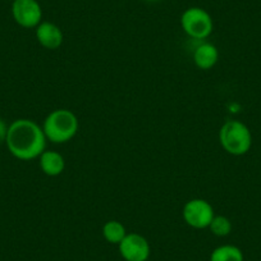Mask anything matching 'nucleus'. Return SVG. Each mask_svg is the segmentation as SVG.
Listing matches in <instances>:
<instances>
[{
	"instance_id": "1",
	"label": "nucleus",
	"mask_w": 261,
	"mask_h": 261,
	"mask_svg": "<svg viewBox=\"0 0 261 261\" xmlns=\"http://www.w3.org/2000/svg\"><path fill=\"white\" fill-rule=\"evenodd\" d=\"M46 136L42 127L31 119H17L9 124L6 145L19 160H32L46 150Z\"/></svg>"
},
{
	"instance_id": "2",
	"label": "nucleus",
	"mask_w": 261,
	"mask_h": 261,
	"mask_svg": "<svg viewBox=\"0 0 261 261\" xmlns=\"http://www.w3.org/2000/svg\"><path fill=\"white\" fill-rule=\"evenodd\" d=\"M79 118L68 109L53 110L45 118L42 124L46 140L53 144H65L71 141L79 132Z\"/></svg>"
},
{
	"instance_id": "3",
	"label": "nucleus",
	"mask_w": 261,
	"mask_h": 261,
	"mask_svg": "<svg viewBox=\"0 0 261 261\" xmlns=\"http://www.w3.org/2000/svg\"><path fill=\"white\" fill-rule=\"evenodd\" d=\"M219 142L223 149L233 156H242L252 146V135L247 125L240 120H227L220 127Z\"/></svg>"
},
{
	"instance_id": "4",
	"label": "nucleus",
	"mask_w": 261,
	"mask_h": 261,
	"mask_svg": "<svg viewBox=\"0 0 261 261\" xmlns=\"http://www.w3.org/2000/svg\"><path fill=\"white\" fill-rule=\"evenodd\" d=\"M180 26L191 39L201 41L213 34L214 22L209 12L200 7H191L180 16Z\"/></svg>"
},
{
	"instance_id": "5",
	"label": "nucleus",
	"mask_w": 261,
	"mask_h": 261,
	"mask_svg": "<svg viewBox=\"0 0 261 261\" xmlns=\"http://www.w3.org/2000/svg\"><path fill=\"white\" fill-rule=\"evenodd\" d=\"M182 217L190 227L195 229L209 228L213 218L215 217L212 204L204 199H192L183 206Z\"/></svg>"
},
{
	"instance_id": "6",
	"label": "nucleus",
	"mask_w": 261,
	"mask_h": 261,
	"mask_svg": "<svg viewBox=\"0 0 261 261\" xmlns=\"http://www.w3.org/2000/svg\"><path fill=\"white\" fill-rule=\"evenodd\" d=\"M12 16L23 29H36L42 22V8L37 0H13Z\"/></svg>"
},
{
	"instance_id": "7",
	"label": "nucleus",
	"mask_w": 261,
	"mask_h": 261,
	"mask_svg": "<svg viewBox=\"0 0 261 261\" xmlns=\"http://www.w3.org/2000/svg\"><path fill=\"white\" fill-rule=\"evenodd\" d=\"M118 246L120 256L125 261H147L151 253L149 241L139 233H127Z\"/></svg>"
},
{
	"instance_id": "8",
	"label": "nucleus",
	"mask_w": 261,
	"mask_h": 261,
	"mask_svg": "<svg viewBox=\"0 0 261 261\" xmlns=\"http://www.w3.org/2000/svg\"><path fill=\"white\" fill-rule=\"evenodd\" d=\"M36 39L42 47L47 50H57L62 46L63 32L58 24L53 22L44 21L36 27Z\"/></svg>"
},
{
	"instance_id": "9",
	"label": "nucleus",
	"mask_w": 261,
	"mask_h": 261,
	"mask_svg": "<svg viewBox=\"0 0 261 261\" xmlns=\"http://www.w3.org/2000/svg\"><path fill=\"white\" fill-rule=\"evenodd\" d=\"M219 60V50L210 42H201L193 51V63L202 71L212 69Z\"/></svg>"
},
{
	"instance_id": "10",
	"label": "nucleus",
	"mask_w": 261,
	"mask_h": 261,
	"mask_svg": "<svg viewBox=\"0 0 261 261\" xmlns=\"http://www.w3.org/2000/svg\"><path fill=\"white\" fill-rule=\"evenodd\" d=\"M39 163L44 174L49 175V177H57L64 172V158L54 150H45L39 156Z\"/></svg>"
},
{
	"instance_id": "11",
	"label": "nucleus",
	"mask_w": 261,
	"mask_h": 261,
	"mask_svg": "<svg viewBox=\"0 0 261 261\" xmlns=\"http://www.w3.org/2000/svg\"><path fill=\"white\" fill-rule=\"evenodd\" d=\"M243 252L234 245H223L215 248L210 255V261H243Z\"/></svg>"
},
{
	"instance_id": "12",
	"label": "nucleus",
	"mask_w": 261,
	"mask_h": 261,
	"mask_svg": "<svg viewBox=\"0 0 261 261\" xmlns=\"http://www.w3.org/2000/svg\"><path fill=\"white\" fill-rule=\"evenodd\" d=\"M102 236L105 241L113 245H119L123 241V238L127 236L124 225L118 220H109L102 227Z\"/></svg>"
},
{
	"instance_id": "13",
	"label": "nucleus",
	"mask_w": 261,
	"mask_h": 261,
	"mask_svg": "<svg viewBox=\"0 0 261 261\" xmlns=\"http://www.w3.org/2000/svg\"><path fill=\"white\" fill-rule=\"evenodd\" d=\"M209 229L217 237H227L232 232V222L224 215H215L210 223Z\"/></svg>"
},
{
	"instance_id": "14",
	"label": "nucleus",
	"mask_w": 261,
	"mask_h": 261,
	"mask_svg": "<svg viewBox=\"0 0 261 261\" xmlns=\"http://www.w3.org/2000/svg\"><path fill=\"white\" fill-rule=\"evenodd\" d=\"M8 128L9 125L3 119H0V144L6 142L7 135H8Z\"/></svg>"
},
{
	"instance_id": "15",
	"label": "nucleus",
	"mask_w": 261,
	"mask_h": 261,
	"mask_svg": "<svg viewBox=\"0 0 261 261\" xmlns=\"http://www.w3.org/2000/svg\"><path fill=\"white\" fill-rule=\"evenodd\" d=\"M144 2H147V3H158L160 0H144Z\"/></svg>"
}]
</instances>
